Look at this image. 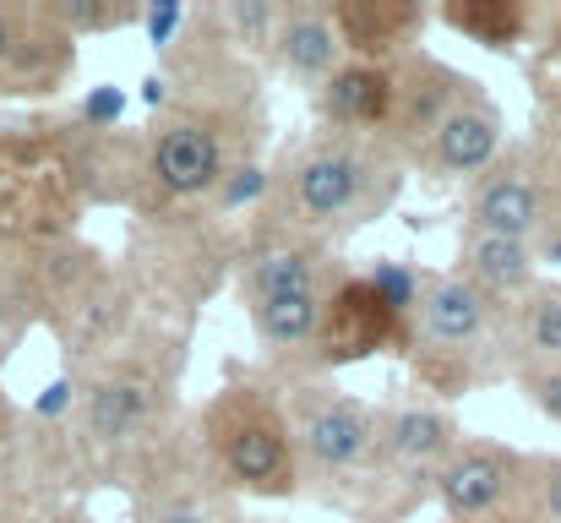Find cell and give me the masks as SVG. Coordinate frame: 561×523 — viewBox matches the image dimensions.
Segmentation results:
<instances>
[{"instance_id":"1","label":"cell","mask_w":561,"mask_h":523,"mask_svg":"<svg viewBox=\"0 0 561 523\" xmlns=\"http://www.w3.org/2000/svg\"><path fill=\"white\" fill-rule=\"evenodd\" d=\"M186 333L131 328L104 360L77 371V403L55 436V469L71 486H121L148 497L207 469L196 442V414L181 409Z\"/></svg>"},{"instance_id":"2","label":"cell","mask_w":561,"mask_h":523,"mask_svg":"<svg viewBox=\"0 0 561 523\" xmlns=\"http://www.w3.org/2000/svg\"><path fill=\"white\" fill-rule=\"evenodd\" d=\"M409 185V164L376 143L350 132H306L267 170V196L256 202L240 240H322L339 246L398 207Z\"/></svg>"},{"instance_id":"3","label":"cell","mask_w":561,"mask_h":523,"mask_svg":"<svg viewBox=\"0 0 561 523\" xmlns=\"http://www.w3.org/2000/svg\"><path fill=\"white\" fill-rule=\"evenodd\" d=\"M267 110L256 93H170V104L137 132L148 164V213H196L218 202L234 174L256 170L267 143Z\"/></svg>"},{"instance_id":"4","label":"cell","mask_w":561,"mask_h":523,"mask_svg":"<svg viewBox=\"0 0 561 523\" xmlns=\"http://www.w3.org/2000/svg\"><path fill=\"white\" fill-rule=\"evenodd\" d=\"M196 442L213 480L229 497L251 502H295L300 497V453L284 409V387L262 365L229 360L207 403L196 409Z\"/></svg>"},{"instance_id":"5","label":"cell","mask_w":561,"mask_h":523,"mask_svg":"<svg viewBox=\"0 0 561 523\" xmlns=\"http://www.w3.org/2000/svg\"><path fill=\"white\" fill-rule=\"evenodd\" d=\"M409 382L431 393V403H458L485 382L513 376L507 354V306L485 300L469 278L458 273H425L414 322H409V349H403Z\"/></svg>"},{"instance_id":"6","label":"cell","mask_w":561,"mask_h":523,"mask_svg":"<svg viewBox=\"0 0 561 523\" xmlns=\"http://www.w3.org/2000/svg\"><path fill=\"white\" fill-rule=\"evenodd\" d=\"M284 409L300 453V497L360 523L376 480L381 403L344 393L333 376H306L284 387Z\"/></svg>"},{"instance_id":"7","label":"cell","mask_w":561,"mask_h":523,"mask_svg":"<svg viewBox=\"0 0 561 523\" xmlns=\"http://www.w3.org/2000/svg\"><path fill=\"white\" fill-rule=\"evenodd\" d=\"M88 207L77 180V121L0 132V246H49L77 235Z\"/></svg>"},{"instance_id":"8","label":"cell","mask_w":561,"mask_h":523,"mask_svg":"<svg viewBox=\"0 0 561 523\" xmlns=\"http://www.w3.org/2000/svg\"><path fill=\"white\" fill-rule=\"evenodd\" d=\"M425 273L409 262H376L371 273H344L322 306V333H317V376H339L350 365H366L376 354L409 349V322L420 300Z\"/></svg>"},{"instance_id":"9","label":"cell","mask_w":561,"mask_h":523,"mask_svg":"<svg viewBox=\"0 0 561 523\" xmlns=\"http://www.w3.org/2000/svg\"><path fill=\"white\" fill-rule=\"evenodd\" d=\"M463 431L442 403H381V442H376V480L360 523H409L425 502H436V475L458 453Z\"/></svg>"},{"instance_id":"10","label":"cell","mask_w":561,"mask_h":523,"mask_svg":"<svg viewBox=\"0 0 561 523\" xmlns=\"http://www.w3.org/2000/svg\"><path fill=\"white\" fill-rule=\"evenodd\" d=\"M131 262L153 284V295H164L181 311H196L240 268V235L207 224L202 213L142 218V240L131 235Z\"/></svg>"},{"instance_id":"11","label":"cell","mask_w":561,"mask_h":523,"mask_svg":"<svg viewBox=\"0 0 561 523\" xmlns=\"http://www.w3.org/2000/svg\"><path fill=\"white\" fill-rule=\"evenodd\" d=\"M77 33L49 0H0V99H55L77 77Z\"/></svg>"},{"instance_id":"12","label":"cell","mask_w":561,"mask_h":523,"mask_svg":"<svg viewBox=\"0 0 561 523\" xmlns=\"http://www.w3.org/2000/svg\"><path fill=\"white\" fill-rule=\"evenodd\" d=\"M474 93H480V82H474L469 71L447 66L442 55H431V49L398 55V60H392V121H387L381 143H387L403 164H414V154L442 132V121H447L453 110H463Z\"/></svg>"},{"instance_id":"13","label":"cell","mask_w":561,"mask_h":523,"mask_svg":"<svg viewBox=\"0 0 561 523\" xmlns=\"http://www.w3.org/2000/svg\"><path fill=\"white\" fill-rule=\"evenodd\" d=\"M524 475H529V458L518 447L463 436L458 453L436 475V508L447 513V523L513 519V508L524 497Z\"/></svg>"},{"instance_id":"14","label":"cell","mask_w":561,"mask_h":523,"mask_svg":"<svg viewBox=\"0 0 561 523\" xmlns=\"http://www.w3.org/2000/svg\"><path fill=\"white\" fill-rule=\"evenodd\" d=\"M463 229L540 246V235H546V180H540L535 143L507 148L480 180H469V191H463Z\"/></svg>"},{"instance_id":"15","label":"cell","mask_w":561,"mask_h":523,"mask_svg":"<svg viewBox=\"0 0 561 523\" xmlns=\"http://www.w3.org/2000/svg\"><path fill=\"white\" fill-rule=\"evenodd\" d=\"M339 246L322 240H240V268H234V295L240 306L284 300V295H333L344 278Z\"/></svg>"},{"instance_id":"16","label":"cell","mask_w":561,"mask_h":523,"mask_svg":"<svg viewBox=\"0 0 561 523\" xmlns=\"http://www.w3.org/2000/svg\"><path fill=\"white\" fill-rule=\"evenodd\" d=\"M507 154V121L496 110V99L480 88L463 110H453L442 121V132L414 154L409 174L431 180V185H453V180H480L496 159Z\"/></svg>"},{"instance_id":"17","label":"cell","mask_w":561,"mask_h":523,"mask_svg":"<svg viewBox=\"0 0 561 523\" xmlns=\"http://www.w3.org/2000/svg\"><path fill=\"white\" fill-rule=\"evenodd\" d=\"M273 66L284 77H295L300 88L322 93L344 66H350V49H344V33L333 22V5H317V0H284V22H278V44H273Z\"/></svg>"},{"instance_id":"18","label":"cell","mask_w":561,"mask_h":523,"mask_svg":"<svg viewBox=\"0 0 561 523\" xmlns=\"http://www.w3.org/2000/svg\"><path fill=\"white\" fill-rule=\"evenodd\" d=\"M333 22L344 33L350 60L392 66L398 55L420 49V33L425 22H436V11L420 0H333Z\"/></svg>"},{"instance_id":"19","label":"cell","mask_w":561,"mask_h":523,"mask_svg":"<svg viewBox=\"0 0 561 523\" xmlns=\"http://www.w3.org/2000/svg\"><path fill=\"white\" fill-rule=\"evenodd\" d=\"M458 278H469L485 300L496 306H518L535 284H540V251L529 240H502V235H480V229H463L458 235V262H453Z\"/></svg>"},{"instance_id":"20","label":"cell","mask_w":561,"mask_h":523,"mask_svg":"<svg viewBox=\"0 0 561 523\" xmlns=\"http://www.w3.org/2000/svg\"><path fill=\"white\" fill-rule=\"evenodd\" d=\"M317 121L328 132H350V137H376L392 121V66L371 60H350L322 93H317Z\"/></svg>"},{"instance_id":"21","label":"cell","mask_w":561,"mask_h":523,"mask_svg":"<svg viewBox=\"0 0 561 523\" xmlns=\"http://www.w3.org/2000/svg\"><path fill=\"white\" fill-rule=\"evenodd\" d=\"M507 354L518 371H551L561 365V284L540 278L513 311H507Z\"/></svg>"},{"instance_id":"22","label":"cell","mask_w":561,"mask_h":523,"mask_svg":"<svg viewBox=\"0 0 561 523\" xmlns=\"http://www.w3.org/2000/svg\"><path fill=\"white\" fill-rule=\"evenodd\" d=\"M131 523H240V508L213 480V469H196V475L175 480V486L131 497Z\"/></svg>"},{"instance_id":"23","label":"cell","mask_w":561,"mask_h":523,"mask_svg":"<svg viewBox=\"0 0 561 523\" xmlns=\"http://www.w3.org/2000/svg\"><path fill=\"white\" fill-rule=\"evenodd\" d=\"M436 22L491 55H513L535 33V11L524 0H447V5H436Z\"/></svg>"},{"instance_id":"24","label":"cell","mask_w":561,"mask_h":523,"mask_svg":"<svg viewBox=\"0 0 561 523\" xmlns=\"http://www.w3.org/2000/svg\"><path fill=\"white\" fill-rule=\"evenodd\" d=\"M229 38L256 60V66H273V44H278V22H284V0H224L218 5Z\"/></svg>"},{"instance_id":"25","label":"cell","mask_w":561,"mask_h":523,"mask_svg":"<svg viewBox=\"0 0 561 523\" xmlns=\"http://www.w3.org/2000/svg\"><path fill=\"white\" fill-rule=\"evenodd\" d=\"M49 5H55V16L77 38H88V33H121V27H137L142 22V5H131V0H49Z\"/></svg>"},{"instance_id":"26","label":"cell","mask_w":561,"mask_h":523,"mask_svg":"<svg viewBox=\"0 0 561 523\" xmlns=\"http://www.w3.org/2000/svg\"><path fill=\"white\" fill-rule=\"evenodd\" d=\"M513 523H561V458H529L524 497L513 508Z\"/></svg>"},{"instance_id":"27","label":"cell","mask_w":561,"mask_h":523,"mask_svg":"<svg viewBox=\"0 0 561 523\" xmlns=\"http://www.w3.org/2000/svg\"><path fill=\"white\" fill-rule=\"evenodd\" d=\"M513 382L524 387V398H529L546 420L561 425V365H551V371H518Z\"/></svg>"},{"instance_id":"28","label":"cell","mask_w":561,"mask_h":523,"mask_svg":"<svg viewBox=\"0 0 561 523\" xmlns=\"http://www.w3.org/2000/svg\"><path fill=\"white\" fill-rule=\"evenodd\" d=\"M491 523H513V519H491Z\"/></svg>"}]
</instances>
